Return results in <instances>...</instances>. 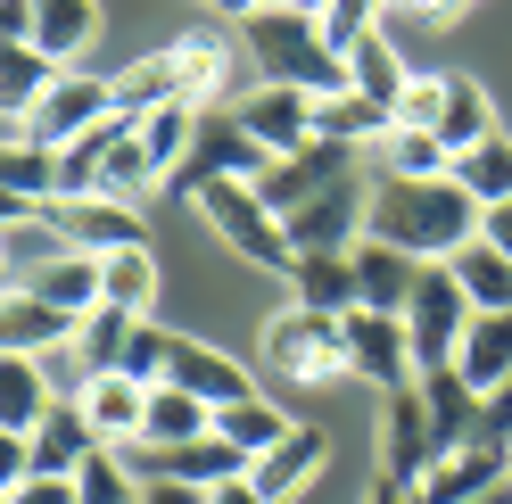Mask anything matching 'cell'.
Here are the masks:
<instances>
[{"instance_id":"cell-1","label":"cell","mask_w":512,"mask_h":504,"mask_svg":"<svg viewBox=\"0 0 512 504\" xmlns=\"http://www.w3.org/2000/svg\"><path fill=\"white\" fill-rule=\"evenodd\" d=\"M364 240H389V248H405V257H422V265H446L463 240H479V199L455 174H422V182L380 174Z\"/></svg>"},{"instance_id":"cell-2","label":"cell","mask_w":512,"mask_h":504,"mask_svg":"<svg viewBox=\"0 0 512 504\" xmlns=\"http://www.w3.org/2000/svg\"><path fill=\"white\" fill-rule=\"evenodd\" d=\"M248 58H256V75H265V83L306 91V100L347 91V58L331 50L323 17H306V9H256L248 17Z\"/></svg>"},{"instance_id":"cell-3","label":"cell","mask_w":512,"mask_h":504,"mask_svg":"<svg viewBox=\"0 0 512 504\" xmlns=\"http://www.w3.org/2000/svg\"><path fill=\"white\" fill-rule=\"evenodd\" d=\"M265 364H273V381H290V389L347 381V314H314V306L273 314L265 323Z\"/></svg>"},{"instance_id":"cell-4","label":"cell","mask_w":512,"mask_h":504,"mask_svg":"<svg viewBox=\"0 0 512 504\" xmlns=\"http://www.w3.org/2000/svg\"><path fill=\"white\" fill-rule=\"evenodd\" d=\"M199 215H207V232L232 248V257H248V265H265V273L290 281V265H298L290 224L256 199V182H207V191H199Z\"/></svg>"},{"instance_id":"cell-5","label":"cell","mask_w":512,"mask_h":504,"mask_svg":"<svg viewBox=\"0 0 512 504\" xmlns=\"http://www.w3.org/2000/svg\"><path fill=\"white\" fill-rule=\"evenodd\" d=\"M265 166H273V149L256 141L240 116H199V141H190V157L174 166L166 191H190V199H199L207 182H256Z\"/></svg>"},{"instance_id":"cell-6","label":"cell","mask_w":512,"mask_h":504,"mask_svg":"<svg viewBox=\"0 0 512 504\" xmlns=\"http://www.w3.org/2000/svg\"><path fill=\"white\" fill-rule=\"evenodd\" d=\"M347 174H356V149H347V141H323V133H314L306 149L273 157V166L256 174V199H265V207L281 215V224H290L298 207H314V199H323L331 182H347Z\"/></svg>"},{"instance_id":"cell-7","label":"cell","mask_w":512,"mask_h":504,"mask_svg":"<svg viewBox=\"0 0 512 504\" xmlns=\"http://www.w3.org/2000/svg\"><path fill=\"white\" fill-rule=\"evenodd\" d=\"M405 331H413V364H422V372H438V364H455V356H463L471 298H463V281L446 273V265L422 273V290H413V306H405Z\"/></svg>"},{"instance_id":"cell-8","label":"cell","mask_w":512,"mask_h":504,"mask_svg":"<svg viewBox=\"0 0 512 504\" xmlns=\"http://www.w3.org/2000/svg\"><path fill=\"white\" fill-rule=\"evenodd\" d=\"M347 381H372V389H413L422 381L405 314H372V306L347 314Z\"/></svg>"},{"instance_id":"cell-9","label":"cell","mask_w":512,"mask_h":504,"mask_svg":"<svg viewBox=\"0 0 512 504\" xmlns=\"http://www.w3.org/2000/svg\"><path fill=\"white\" fill-rule=\"evenodd\" d=\"M116 116V83H100V75H58V91L25 116V124H9V141H42V149H67V141H83L91 124H108Z\"/></svg>"},{"instance_id":"cell-10","label":"cell","mask_w":512,"mask_h":504,"mask_svg":"<svg viewBox=\"0 0 512 504\" xmlns=\"http://www.w3.org/2000/svg\"><path fill=\"white\" fill-rule=\"evenodd\" d=\"M356 224H372V182L347 174V182H331L314 207L290 215V248H298V257H347V248H364Z\"/></svg>"},{"instance_id":"cell-11","label":"cell","mask_w":512,"mask_h":504,"mask_svg":"<svg viewBox=\"0 0 512 504\" xmlns=\"http://www.w3.org/2000/svg\"><path fill=\"white\" fill-rule=\"evenodd\" d=\"M488 488H512V438H471V447H446L422 488H413V504H471Z\"/></svg>"},{"instance_id":"cell-12","label":"cell","mask_w":512,"mask_h":504,"mask_svg":"<svg viewBox=\"0 0 512 504\" xmlns=\"http://www.w3.org/2000/svg\"><path fill=\"white\" fill-rule=\"evenodd\" d=\"M430 463H438V430H430L422 381H413V389H389V414H380V480L422 488V471H430Z\"/></svg>"},{"instance_id":"cell-13","label":"cell","mask_w":512,"mask_h":504,"mask_svg":"<svg viewBox=\"0 0 512 504\" xmlns=\"http://www.w3.org/2000/svg\"><path fill=\"white\" fill-rule=\"evenodd\" d=\"M133 463L149 471V480H182V488H223V480H248V455L232 447L223 430H207V438H190V447H133Z\"/></svg>"},{"instance_id":"cell-14","label":"cell","mask_w":512,"mask_h":504,"mask_svg":"<svg viewBox=\"0 0 512 504\" xmlns=\"http://www.w3.org/2000/svg\"><path fill=\"white\" fill-rule=\"evenodd\" d=\"M83 339V314L50 306L34 290H9V306H0V356H50V348H75Z\"/></svg>"},{"instance_id":"cell-15","label":"cell","mask_w":512,"mask_h":504,"mask_svg":"<svg viewBox=\"0 0 512 504\" xmlns=\"http://www.w3.org/2000/svg\"><path fill=\"white\" fill-rule=\"evenodd\" d=\"M422 257H405V248H389V240H364L356 248V306H372V314H405L413 306V290H422Z\"/></svg>"},{"instance_id":"cell-16","label":"cell","mask_w":512,"mask_h":504,"mask_svg":"<svg viewBox=\"0 0 512 504\" xmlns=\"http://www.w3.org/2000/svg\"><path fill=\"white\" fill-rule=\"evenodd\" d=\"M83 422L100 430V447H141V422H149V389L133 381V372H100L83 397Z\"/></svg>"},{"instance_id":"cell-17","label":"cell","mask_w":512,"mask_h":504,"mask_svg":"<svg viewBox=\"0 0 512 504\" xmlns=\"http://www.w3.org/2000/svg\"><path fill=\"white\" fill-rule=\"evenodd\" d=\"M50 224L67 232V248H83V257H108V248H133L141 224L124 199H50Z\"/></svg>"},{"instance_id":"cell-18","label":"cell","mask_w":512,"mask_h":504,"mask_svg":"<svg viewBox=\"0 0 512 504\" xmlns=\"http://www.w3.org/2000/svg\"><path fill=\"white\" fill-rule=\"evenodd\" d=\"M166 381H174V389H190L199 405H215V414H223V405H240V397H256V389H248V372H240L232 356H215V348H199V339H182V331H174Z\"/></svg>"},{"instance_id":"cell-19","label":"cell","mask_w":512,"mask_h":504,"mask_svg":"<svg viewBox=\"0 0 512 504\" xmlns=\"http://www.w3.org/2000/svg\"><path fill=\"white\" fill-rule=\"evenodd\" d=\"M240 124H248V133L265 141L273 157H290V149H306V141H314V100H306V91L265 83V91H248V100H240Z\"/></svg>"},{"instance_id":"cell-20","label":"cell","mask_w":512,"mask_h":504,"mask_svg":"<svg viewBox=\"0 0 512 504\" xmlns=\"http://www.w3.org/2000/svg\"><path fill=\"white\" fill-rule=\"evenodd\" d=\"M323 455H331V438L314 430V422H298L290 438H281V447H265V455L248 463V480H256V488H265V496L281 504V496H298V488L314 480V471H323Z\"/></svg>"},{"instance_id":"cell-21","label":"cell","mask_w":512,"mask_h":504,"mask_svg":"<svg viewBox=\"0 0 512 504\" xmlns=\"http://www.w3.org/2000/svg\"><path fill=\"white\" fill-rule=\"evenodd\" d=\"M50 414H58V389H50L42 356H0V430H25V438H34Z\"/></svg>"},{"instance_id":"cell-22","label":"cell","mask_w":512,"mask_h":504,"mask_svg":"<svg viewBox=\"0 0 512 504\" xmlns=\"http://www.w3.org/2000/svg\"><path fill=\"white\" fill-rule=\"evenodd\" d=\"M91 455H100V430L83 422V405H58V414L34 430V480H75Z\"/></svg>"},{"instance_id":"cell-23","label":"cell","mask_w":512,"mask_h":504,"mask_svg":"<svg viewBox=\"0 0 512 504\" xmlns=\"http://www.w3.org/2000/svg\"><path fill=\"white\" fill-rule=\"evenodd\" d=\"M422 405H430L438 455H446V447H471V438H479V389L463 381L455 364H438V372H422Z\"/></svg>"},{"instance_id":"cell-24","label":"cell","mask_w":512,"mask_h":504,"mask_svg":"<svg viewBox=\"0 0 512 504\" xmlns=\"http://www.w3.org/2000/svg\"><path fill=\"white\" fill-rule=\"evenodd\" d=\"M58 75H67V67H58V58H42L34 42H0V108H9V124L34 116L50 91H58Z\"/></svg>"},{"instance_id":"cell-25","label":"cell","mask_w":512,"mask_h":504,"mask_svg":"<svg viewBox=\"0 0 512 504\" xmlns=\"http://www.w3.org/2000/svg\"><path fill=\"white\" fill-rule=\"evenodd\" d=\"M455 372H463V381H471L479 397H496V389L512 381V314H471Z\"/></svg>"},{"instance_id":"cell-26","label":"cell","mask_w":512,"mask_h":504,"mask_svg":"<svg viewBox=\"0 0 512 504\" xmlns=\"http://www.w3.org/2000/svg\"><path fill=\"white\" fill-rule=\"evenodd\" d=\"M446 273L463 281L471 314H512V257H504V248H488V240H463L455 257H446Z\"/></svg>"},{"instance_id":"cell-27","label":"cell","mask_w":512,"mask_h":504,"mask_svg":"<svg viewBox=\"0 0 512 504\" xmlns=\"http://www.w3.org/2000/svg\"><path fill=\"white\" fill-rule=\"evenodd\" d=\"M0 248H9V290H17V281H34L50 257H67V232L50 224V207H17L9 199V232H0Z\"/></svg>"},{"instance_id":"cell-28","label":"cell","mask_w":512,"mask_h":504,"mask_svg":"<svg viewBox=\"0 0 512 504\" xmlns=\"http://www.w3.org/2000/svg\"><path fill=\"white\" fill-rule=\"evenodd\" d=\"M215 430V405H199V397H190V389H149V422H141V447L157 455V447H190V438H207ZM124 455H133V447H124Z\"/></svg>"},{"instance_id":"cell-29","label":"cell","mask_w":512,"mask_h":504,"mask_svg":"<svg viewBox=\"0 0 512 504\" xmlns=\"http://www.w3.org/2000/svg\"><path fill=\"white\" fill-rule=\"evenodd\" d=\"M290 306L356 314V248H347V257H298L290 265Z\"/></svg>"},{"instance_id":"cell-30","label":"cell","mask_w":512,"mask_h":504,"mask_svg":"<svg viewBox=\"0 0 512 504\" xmlns=\"http://www.w3.org/2000/svg\"><path fill=\"white\" fill-rule=\"evenodd\" d=\"M100 42V0H34V50L67 67L75 50Z\"/></svg>"},{"instance_id":"cell-31","label":"cell","mask_w":512,"mask_h":504,"mask_svg":"<svg viewBox=\"0 0 512 504\" xmlns=\"http://www.w3.org/2000/svg\"><path fill=\"white\" fill-rule=\"evenodd\" d=\"M438 141H446V157H463V149H479V141H496V108H488V83H471V75H446Z\"/></svg>"},{"instance_id":"cell-32","label":"cell","mask_w":512,"mask_h":504,"mask_svg":"<svg viewBox=\"0 0 512 504\" xmlns=\"http://www.w3.org/2000/svg\"><path fill=\"white\" fill-rule=\"evenodd\" d=\"M389 108H380V100H364V91H331V100H314V133H323V141H347V149H356V157H372V141L380 133H389Z\"/></svg>"},{"instance_id":"cell-33","label":"cell","mask_w":512,"mask_h":504,"mask_svg":"<svg viewBox=\"0 0 512 504\" xmlns=\"http://www.w3.org/2000/svg\"><path fill=\"white\" fill-rule=\"evenodd\" d=\"M405 58H397V42L389 34H380V25H372V34L356 42V50H347V91H364V100H380V108H389L397 116V100H405Z\"/></svg>"},{"instance_id":"cell-34","label":"cell","mask_w":512,"mask_h":504,"mask_svg":"<svg viewBox=\"0 0 512 504\" xmlns=\"http://www.w3.org/2000/svg\"><path fill=\"white\" fill-rule=\"evenodd\" d=\"M372 182L380 174H405V182H422V174H455V157H446V141L438 133H413V124H389V133L372 141Z\"/></svg>"},{"instance_id":"cell-35","label":"cell","mask_w":512,"mask_h":504,"mask_svg":"<svg viewBox=\"0 0 512 504\" xmlns=\"http://www.w3.org/2000/svg\"><path fill=\"white\" fill-rule=\"evenodd\" d=\"M17 290H34L50 306H67V314H100V257H83V248H67V257H50L34 281H17Z\"/></svg>"},{"instance_id":"cell-36","label":"cell","mask_w":512,"mask_h":504,"mask_svg":"<svg viewBox=\"0 0 512 504\" xmlns=\"http://www.w3.org/2000/svg\"><path fill=\"white\" fill-rule=\"evenodd\" d=\"M100 298L124 306V314H149V306H157V248H149V240L108 248V257H100Z\"/></svg>"},{"instance_id":"cell-37","label":"cell","mask_w":512,"mask_h":504,"mask_svg":"<svg viewBox=\"0 0 512 504\" xmlns=\"http://www.w3.org/2000/svg\"><path fill=\"white\" fill-rule=\"evenodd\" d=\"M182 100V75H174V50H157V58H133V67L116 75V116L124 124H141L157 108H174Z\"/></svg>"},{"instance_id":"cell-38","label":"cell","mask_w":512,"mask_h":504,"mask_svg":"<svg viewBox=\"0 0 512 504\" xmlns=\"http://www.w3.org/2000/svg\"><path fill=\"white\" fill-rule=\"evenodd\" d=\"M116 141H124V116L91 124L83 141H67V149H58V199H100V166L116 157Z\"/></svg>"},{"instance_id":"cell-39","label":"cell","mask_w":512,"mask_h":504,"mask_svg":"<svg viewBox=\"0 0 512 504\" xmlns=\"http://www.w3.org/2000/svg\"><path fill=\"white\" fill-rule=\"evenodd\" d=\"M0 182H9L17 207H50V199H58V149L9 141V149H0Z\"/></svg>"},{"instance_id":"cell-40","label":"cell","mask_w":512,"mask_h":504,"mask_svg":"<svg viewBox=\"0 0 512 504\" xmlns=\"http://www.w3.org/2000/svg\"><path fill=\"white\" fill-rule=\"evenodd\" d=\"M157 182H166V166H157V157H149V141H141V124H124V141H116V157L100 166V199H124V207H133L141 191H157Z\"/></svg>"},{"instance_id":"cell-41","label":"cell","mask_w":512,"mask_h":504,"mask_svg":"<svg viewBox=\"0 0 512 504\" xmlns=\"http://www.w3.org/2000/svg\"><path fill=\"white\" fill-rule=\"evenodd\" d=\"M215 430H223V438H232V447L256 463L265 447H281V438H290L298 422L281 414V405H265V397H240V405H223V414H215Z\"/></svg>"},{"instance_id":"cell-42","label":"cell","mask_w":512,"mask_h":504,"mask_svg":"<svg viewBox=\"0 0 512 504\" xmlns=\"http://www.w3.org/2000/svg\"><path fill=\"white\" fill-rule=\"evenodd\" d=\"M455 182L479 199V215H488V207H504V199H512V141L496 133V141L463 149V157H455Z\"/></svg>"},{"instance_id":"cell-43","label":"cell","mask_w":512,"mask_h":504,"mask_svg":"<svg viewBox=\"0 0 512 504\" xmlns=\"http://www.w3.org/2000/svg\"><path fill=\"white\" fill-rule=\"evenodd\" d=\"M174 75H182V100L199 108L207 91H223V75H232V50H223L215 34H182V42H174Z\"/></svg>"},{"instance_id":"cell-44","label":"cell","mask_w":512,"mask_h":504,"mask_svg":"<svg viewBox=\"0 0 512 504\" xmlns=\"http://www.w3.org/2000/svg\"><path fill=\"white\" fill-rule=\"evenodd\" d=\"M133 323L141 314H124V306H100V314H83V364H91V381H100V372H116L124 364V348H133Z\"/></svg>"},{"instance_id":"cell-45","label":"cell","mask_w":512,"mask_h":504,"mask_svg":"<svg viewBox=\"0 0 512 504\" xmlns=\"http://www.w3.org/2000/svg\"><path fill=\"white\" fill-rule=\"evenodd\" d=\"M141 141H149V157H157V166H166V182H174V166L190 157V141H199V108H190V100H174V108L141 116Z\"/></svg>"},{"instance_id":"cell-46","label":"cell","mask_w":512,"mask_h":504,"mask_svg":"<svg viewBox=\"0 0 512 504\" xmlns=\"http://www.w3.org/2000/svg\"><path fill=\"white\" fill-rule=\"evenodd\" d=\"M75 496L83 504H141V488H133V471H124V447H100L83 471H75Z\"/></svg>"},{"instance_id":"cell-47","label":"cell","mask_w":512,"mask_h":504,"mask_svg":"<svg viewBox=\"0 0 512 504\" xmlns=\"http://www.w3.org/2000/svg\"><path fill=\"white\" fill-rule=\"evenodd\" d=\"M166 356H174V331H157L149 314H141V323H133V348H124L116 372H133L141 389H166Z\"/></svg>"},{"instance_id":"cell-48","label":"cell","mask_w":512,"mask_h":504,"mask_svg":"<svg viewBox=\"0 0 512 504\" xmlns=\"http://www.w3.org/2000/svg\"><path fill=\"white\" fill-rule=\"evenodd\" d=\"M438 108H446V75H413L405 100H397V124H413V133H438Z\"/></svg>"},{"instance_id":"cell-49","label":"cell","mask_w":512,"mask_h":504,"mask_svg":"<svg viewBox=\"0 0 512 504\" xmlns=\"http://www.w3.org/2000/svg\"><path fill=\"white\" fill-rule=\"evenodd\" d=\"M25 480H34V438H25V430H0V496L25 488Z\"/></svg>"},{"instance_id":"cell-50","label":"cell","mask_w":512,"mask_h":504,"mask_svg":"<svg viewBox=\"0 0 512 504\" xmlns=\"http://www.w3.org/2000/svg\"><path fill=\"white\" fill-rule=\"evenodd\" d=\"M0 504H83V496H75V480H25V488H9Z\"/></svg>"},{"instance_id":"cell-51","label":"cell","mask_w":512,"mask_h":504,"mask_svg":"<svg viewBox=\"0 0 512 504\" xmlns=\"http://www.w3.org/2000/svg\"><path fill=\"white\" fill-rule=\"evenodd\" d=\"M479 438H512V381L496 397H479Z\"/></svg>"},{"instance_id":"cell-52","label":"cell","mask_w":512,"mask_h":504,"mask_svg":"<svg viewBox=\"0 0 512 504\" xmlns=\"http://www.w3.org/2000/svg\"><path fill=\"white\" fill-rule=\"evenodd\" d=\"M0 42H34V0H0Z\"/></svg>"},{"instance_id":"cell-53","label":"cell","mask_w":512,"mask_h":504,"mask_svg":"<svg viewBox=\"0 0 512 504\" xmlns=\"http://www.w3.org/2000/svg\"><path fill=\"white\" fill-rule=\"evenodd\" d=\"M479 240H488V248H504V257H512V199L479 215Z\"/></svg>"},{"instance_id":"cell-54","label":"cell","mask_w":512,"mask_h":504,"mask_svg":"<svg viewBox=\"0 0 512 504\" xmlns=\"http://www.w3.org/2000/svg\"><path fill=\"white\" fill-rule=\"evenodd\" d=\"M141 504H207V488H182V480H149Z\"/></svg>"},{"instance_id":"cell-55","label":"cell","mask_w":512,"mask_h":504,"mask_svg":"<svg viewBox=\"0 0 512 504\" xmlns=\"http://www.w3.org/2000/svg\"><path fill=\"white\" fill-rule=\"evenodd\" d=\"M207 504H273L256 480H223V488H207Z\"/></svg>"},{"instance_id":"cell-56","label":"cell","mask_w":512,"mask_h":504,"mask_svg":"<svg viewBox=\"0 0 512 504\" xmlns=\"http://www.w3.org/2000/svg\"><path fill=\"white\" fill-rule=\"evenodd\" d=\"M364 504H413V488H397V480H372V496Z\"/></svg>"},{"instance_id":"cell-57","label":"cell","mask_w":512,"mask_h":504,"mask_svg":"<svg viewBox=\"0 0 512 504\" xmlns=\"http://www.w3.org/2000/svg\"><path fill=\"white\" fill-rule=\"evenodd\" d=\"M207 9H215V17H240V25H248L256 9H265V0H207Z\"/></svg>"},{"instance_id":"cell-58","label":"cell","mask_w":512,"mask_h":504,"mask_svg":"<svg viewBox=\"0 0 512 504\" xmlns=\"http://www.w3.org/2000/svg\"><path fill=\"white\" fill-rule=\"evenodd\" d=\"M405 9H422V17H455L463 0H405Z\"/></svg>"},{"instance_id":"cell-59","label":"cell","mask_w":512,"mask_h":504,"mask_svg":"<svg viewBox=\"0 0 512 504\" xmlns=\"http://www.w3.org/2000/svg\"><path fill=\"white\" fill-rule=\"evenodd\" d=\"M471 504H512V488H488V496H471Z\"/></svg>"},{"instance_id":"cell-60","label":"cell","mask_w":512,"mask_h":504,"mask_svg":"<svg viewBox=\"0 0 512 504\" xmlns=\"http://www.w3.org/2000/svg\"><path fill=\"white\" fill-rule=\"evenodd\" d=\"M265 9H306V0H265Z\"/></svg>"}]
</instances>
